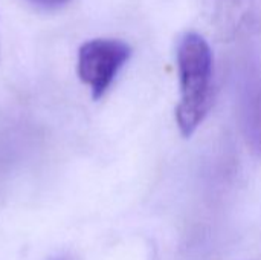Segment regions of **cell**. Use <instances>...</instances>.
Listing matches in <instances>:
<instances>
[{"mask_svg":"<svg viewBox=\"0 0 261 260\" xmlns=\"http://www.w3.org/2000/svg\"><path fill=\"white\" fill-rule=\"evenodd\" d=\"M176 61L180 87L176 123L180 133L188 138L202 124L213 104L214 57L208 40L196 31H187L177 41Z\"/></svg>","mask_w":261,"mask_h":260,"instance_id":"obj_1","label":"cell"},{"mask_svg":"<svg viewBox=\"0 0 261 260\" xmlns=\"http://www.w3.org/2000/svg\"><path fill=\"white\" fill-rule=\"evenodd\" d=\"M132 57V48L119 38H92L84 41L76 55V74L93 100H99Z\"/></svg>","mask_w":261,"mask_h":260,"instance_id":"obj_2","label":"cell"},{"mask_svg":"<svg viewBox=\"0 0 261 260\" xmlns=\"http://www.w3.org/2000/svg\"><path fill=\"white\" fill-rule=\"evenodd\" d=\"M28 5L37 8V9H43V11H57L61 9L64 6H67L72 0H24Z\"/></svg>","mask_w":261,"mask_h":260,"instance_id":"obj_4","label":"cell"},{"mask_svg":"<svg viewBox=\"0 0 261 260\" xmlns=\"http://www.w3.org/2000/svg\"><path fill=\"white\" fill-rule=\"evenodd\" d=\"M55 260H70V259H67V257H58V259H55Z\"/></svg>","mask_w":261,"mask_h":260,"instance_id":"obj_5","label":"cell"},{"mask_svg":"<svg viewBox=\"0 0 261 260\" xmlns=\"http://www.w3.org/2000/svg\"><path fill=\"white\" fill-rule=\"evenodd\" d=\"M242 101L248 139L254 150L261 152V80L258 75H246Z\"/></svg>","mask_w":261,"mask_h":260,"instance_id":"obj_3","label":"cell"}]
</instances>
